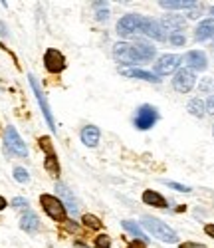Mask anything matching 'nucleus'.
Instances as JSON below:
<instances>
[{
	"label": "nucleus",
	"instance_id": "18",
	"mask_svg": "<svg viewBox=\"0 0 214 248\" xmlns=\"http://www.w3.org/2000/svg\"><path fill=\"white\" fill-rule=\"evenodd\" d=\"M210 36H214V18H206V20H200V24L197 26V32H195V38L199 42H204Z\"/></svg>",
	"mask_w": 214,
	"mask_h": 248
},
{
	"label": "nucleus",
	"instance_id": "4",
	"mask_svg": "<svg viewBox=\"0 0 214 248\" xmlns=\"http://www.w3.org/2000/svg\"><path fill=\"white\" fill-rule=\"evenodd\" d=\"M4 145L6 149L12 153V155H18V157H28V147H26V143L22 141V137L18 135V131L8 125L6 131H4Z\"/></svg>",
	"mask_w": 214,
	"mask_h": 248
},
{
	"label": "nucleus",
	"instance_id": "16",
	"mask_svg": "<svg viewBox=\"0 0 214 248\" xmlns=\"http://www.w3.org/2000/svg\"><path fill=\"white\" fill-rule=\"evenodd\" d=\"M81 143L85 147H97V143H99V137H101V131H99V127H95V125H85L83 129H81Z\"/></svg>",
	"mask_w": 214,
	"mask_h": 248
},
{
	"label": "nucleus",
	"instance_id": "27",
	"mask_svg": "<svg viewBox=\"0 0 214 248\" xmlns=\"http://www.w3.org/2000/svg\"><path fill=\"white\" fill-rule=\"evenodd\" d=\"M95 248H111V240H109V236H105V234L97 236V238H95Z\"/></svg>",
	"mask_w": 214,
	"mask_h": 248
},
{
	"label": "nucleus",
	"instance_id": "10",
	"mask_svg": "<svg viewBox=\"0 0 214 248\" xmlns=\"http://www.w3.org/2000/svg\"><path fill=\"white\" fill-rule=\"evenodd\" d=\"M44 68L52 74H60V72H63V68H66V58H63V54L60 50L50 48L44 54Z\"/></svg>",
	"mask_w": 214,
	"mask_h": 248
},
{
	"label": "nucleus",
	"instance_id": "32",
	"mask_svg": "<svg viewBox=\"0 0 214 248\" xmlns=\"http://www.w3.org/2000/svg\"><path fill=\"white\" fill-rule=\"evenodd\" d=\"M204 109H206V113L214 115V95H210V97L204 101Z\"/></svg>",
	"mask_w": 214,
	"mask_h": 248
},
{
	"label": "nucleus",
	"instance_id": "15",
	"mask_svg": "<svg viewBox=\"0 0 214 248\" xmlns=\"http://www.w3.org/2000/svg\"><path fill=\"white\" fill-rule=\"evenodd\" d=\"M186 26V20L183 16H177V14H168L163 18V22H161V28L163 30H168L170 34H175V32H181L183 28Z\"/></svg>",
	"mask_w": 214,
	"mask_h": 248
},
{
	"label": "nucleus",
	"instance_id": "22",
	"mask_svg": "<svg viewBox=\"0 0 214 248\" xmlns=\"http://www.w3.org/2000/svg\"><path fill=\"white\" fill-rule=\"evenodd\" d=\"M121 226L127 231V232H131V234H135L139 240H143V242H147L149 238H147V234L141 231V226L137 224V222H133V220H121Z\"/></svg>",
	"mask_w": 214,
	"mask_h": 248
},
{
	"label": "nucleus",
	"instance_id": "23",
	"mask_svg": "<svg viewBox=\"0 0 214 248\" xmlns=\"http://www.w3.org/2000/svg\"><path fill=\"white\" fill-rule=\"evenodd\" d=\"M44 165H46V171H48L52 177H58V175H60V165H58V157H56V153L46 155Z\"/></svg>",
	"mask_w": 214,
	"mask_h": 248
},
{
	"label": "nucleus",
	"instance_id": "35",
	"mask_svg": "<svg viewBox=\"0 0 214 248\" xmlns=\"http://www.w3.org/2000/svg\"><path fill=\"white\" fill-rule=\"evenodd\" d=\"M127 248H147V242H143V240H133V242L127 244Z\"/></svg>",
	"mask_w": 214,
	"mask_h": 248
},
{
	"label": "nucleus",
	"instance_id": "19",
	"mask_svg": "<svg viewBox=\"0 0 214 248\" xmlns=\"http://www.w3.org/2000/svg\"><path fill=\"white\" fill-rule=\"evenodd\" d=\"M143 202H145V204H151V206H159V209H167V206H168L167 199H165L161 193L151 191V189L143 193Z\"/></svg>",
	"mask_w": 214,
	"mask_h": 248
},
{
	"label": "nucleus",
	"instance_id": "8",
	"mask_svg": "<svg viewBox=\"0 0 214 248\" xmlns=\"http://www.w3.org/2000/svg\"><path fill=\"white\" fill-rule=\"evenodd\" d=\"M28 79H30V86H32V90H34V95H36V99H38V103H40V108H42V111H44V117H46V121H48V125H50V129L54 131V129H56V123H54L52 109H50V106H48V99H46L44 92H42L38 79H36L32 74L28 76Z\"/></svg>",
	"mask_w": 214,
	"mask_h": 248
},
{
	"label": "nucleus",
	"instance_id": "34",
	"mask_svg": "<svg viewBox=\"0 0 214 248\" xmlns=\"http://www.w3.org/2000/svg\"><path fill=\"white\" fill-rule=\"evenodd\" d=\"M181 248H206V246L200 244V242H183Z\"/></svg>",
	"mask_w": 214,
	"mask_h": 248
},
{
	"label": "nucleus",
	"instance_id": "40",
	"mask_svg": "<svg viewBox=\"0 0 214 248\" xmlns=\"http://www.w3.org/2000/svg\"><path fill=\"white\" fill-rule=\"evenodd\" d=\"M210 14H212V16H214V6H212V8H210Z\"/></svg>",
	"mask_w": 214,
	"mask_h": 248
},
{
	"label": "nucleus",
	"instance_id": "24",
	"mask_svg": "<svg viewBox=\"0 0 214 248\" xmlns=\"http://www.w3.org/2000/svg\"><path fill=\"white\" fill-rule=\"evenodd\" d=\"M81 220H83V224L88 226V229H92V231H99L101 226H103V224H101V220H99L95 215H83V218H81Z\"/></svg>",
	"mask_w": 214,
	"mask_h": 248
},
{
	"label": "nucleus",
	"instance_id": "1",
	"mask_svg": "<svg viewBox=\"0 0 214 248\" xmlns=\"http://www.w3.org/2000/svg\"><path fill=\"white\" fill-rule=\"evenodd\" d=\"M155 52L157 50L153 48V44L145 42V40H137L135 44L117 42L113 46V58L125 66H137V64H145V62H151L155 58Z\"/></svg>",
	"mask_w": 214,
	"mask_h": 248
},
{
	"label": "nucleus",
	"instance_id": "29",
	"mask_svg": "<svg viewBox=\"0 0 214 248\" xmlns=\"http://www.w3.org/2000/svg\"><path fill=\"white\" fill-rule=\"evenodd\" d=\"M167 185L170 189L179 191V193H190V187H186V185H179V183H173V181H167Z\"/></svg>",
	"mask_w": 214,
	"mask_h": 248
},
{
	"label": "nucleus",
	"instance_id": "13",
	"mask_svg": "<svg viewBox=\"0 0 214 248\" xmlns=\"http://www.w3.org/2000/svg\"><path fill=\"white\" fill-rule=\"evenodd\" d=\"M184 62H186L188 70H192V72H202V70H206V66H208V60H206L204 52H199V50L188 52L186 58H184Z\"/></svg>",
	"mask_w": 214,
	"mask_h": 248
},
{
	"label": "nucleus",
	"instance_id": "36",
	"mask_svg": "<svg viewBox=\"0 0 214 248\" xmlns=\"http://www.w3.org/2000/svg\"><path fill=\"white\" fill-rule=\"evenodd\" d=\"M204 232H206L210 238H214V224H206V226H204Z\"/></svg>",
	"mask_w": 214,
	"mask_h": 248
},
{
	"label": "nucleus",
	"instance_id": "25",
	"mask_svg": "<svg viewBox=\"0 0 214 248\" xmlns=\"http://www.w3.org/2000/svg\"><path fill=\"white\" fill-rule=\"evenodd\" d=\"M14 179H16L18 183L24 185V183L30 181V175H28V171H26L24 167H16V169H14Z\"/></svg>",
	"mask_w": 214,
	"mask_h": 248
},
{
	"label": "nucleus",
	"instance_id": "33",
	"mask_svg": "<svg viewBox=\"0 0 214 248\" xmlns=\"http://www.w3.org/2000/svg\"><path fill=\"white\" fill-rule=\"evenodd\" d=\"M107 18H109V10H107V8L97 10V20H99V22H105Z\"/></svg>",
	"mask_w": 214,
	"mask_h": 248
},
{
	"label": "nucleus",
	"instance_id": "3",
	"mask_svg": "<svg viewBox=\"0 0 214 248\" xmlns=\"http://www.w3.org/2000/svg\"><path fill=\"white\" fill-rule=\"evenodd\" d=\"M40 204H42V209L46 211V215L54 220H66V206H63V202L54 197V195H42L40 197Z\"/></svg>",
	"mask_w": 214,
	"mask_h": 248
},
{
	"label": "nucleus",
	"instance_id": "38",
	"mask_svg": "<svg viewBox=\"0 0 214 248\" xmlns=\"http://www.w3.org/2000/svg\"><path fill=\"white\" fill-rule=\"evenodd\" d=\"M6 204H8V202H6V199H4L2 195H0V211H4V209H6Z\"/></svg>",
	"mask_w": 214,
	"mask_h": 248
},
{
	"label": "nucleus",
	"instance_id": "6",
	"mask_svg": "<svg viewBox=\"0 0 214 248\" xmlns=\"http://www.w3.org/2000/svg\"><path fill=\"white\" fill-rule=\"evenodd\" d=\"M181 62H183V56H179V54H165V56H161V58L155 62L153 74L159 76V78L168 76V74H173V72L181 66Z\"/></svg>",
	"mask_w": 214,
	"mask_h": 248
},
{
	"label": "nucleus",
	"instance_id": "26",
	"mask_svg": "<svg viewBox=\"0 0 214 248\" xmlns=\"http://www.w3.org/2000/svg\"><path fill=\"white\" fill-rule=\"evenodd\" d=\"M168 42L173 44V46H184L186 38H184L183 32H175V34H170V36H168Z\"/></svg>",
	"mask_w": 214,
	"mask_h": 248
},
{
	"label": "nucleus",
	"instance_id": "12",
	"mask_svg": "<svg viewBox=\"0 0 214 248\" xmlns=\"http://www.w3.org/2000/svg\"><path fill=\"white\" fill-rule=\"evenodd\" d=\"M56 193L60 195L58 199L61 202H66V204H63V206H66V211L72 213V215H77V202H76L72 191L66 187V185H63V183H56Z\"/></svg>",
	"mask_w": 214,
	"mask_h": 248
},
{
	"label": "nucleus",
	"instance_id": "11",
	"mask_svg": "<svg viewBox=\"0 0 214 248\" xmlns=\"http://www.w3.org/2000/svg\"><path fill=\"white\" fill-rule=\"evenodd\" d=\"M139 22H141V16L139 14H125L119 22H117V34L127 38V36H131L137 32L139 28Z\"/></svg>",
	"mask_w": 214,
	"mask_h": 248
},
{
	"label": "nucleus",
	"instance_id": "7",
	"mask_svg": "<svg viewBox=\"0 0 214 248\" xmlns=\"http://www.w3.org/2000/svg\"><path fill=\"white\" fill-rule=\"evenodd\" d=\"M195 86H197L195 72L188 70V68H181V70L175 74V78H173V88H175V92H179V93H188Z\"/></svg>",
	"mask_w": 214,
	"mask_h": 248
},
{
	"label": "nucleus",
	"instance_id": "20",
	"mask_svg": "<svg viewBox=\"0 0 214 248\" xmlns=\"http://www.w3.org/2000/svg\"><path fill=\"white\" fill-rule=\"evenodd\" d=\"M38 226H40V220H38V217L32 213V211H26L24 213V217H22V220H20V229H22L24 232H36L38 231Z\"/></svg>",
	"mask_w": 214,
	"mask_h": 248
},
{
	"label": "nucleus",
	"instance_id": "39",
	"mask_svg": "<svg viewBox=\"0 0 214 248\" xmlns=\"http://www.w3.org/2000/svg\"><path fill=\"white\" fill-rule=\"evenodd\" d=\"M76 248H90V246H85V244H81V242H76Z\"/></svg>",
	"mask_w": 214,
	"mask_h": 248
},
{
	"label": "nucleus",
	"instance_id": "2",
	"mask_svg": "<svg viewBox=\"0 0 214 248\" xmlns=\"http://www.w3.org/2000/svg\"><path fill=\"white\" fill-rule=\"evenodd\" d=\"M141 224L149 231V234H153L155 238H159L161 242H179V234L170 229L168 224H165L161 218H155V217H143L141 218Z\"/></svg>",
	"mask_w": 214,
	"mask_h": 248
},
{
	"label": "nucleus",
	"instance_id": "28",
	"mask_svg": "<svg viewBox=\"0 0 214 248\" xmlns=\"http://www.w3.org/2000/svg\"><path fill=\"white\" fill-rule=\"evenodd\" d=\"M199 88H200V92H212L214 90V79L212 78H204Z\"/></svg>",
	"mask_w": 214,
	"mask_h": 248
},
{
	"label": "nucleus",
	"instance_id": "17",
	"mask_svg": "<svg viewBox=\"0 0 214 248\" xmlns=\"http://www.w3.org/2000/svg\"><path fill=\"white\" fill-rule=\"evenodd\" d=\"M159 6L167 10H195L199 8V2L195 0H161Z\"/></svg>",
	"mask_w": 214,
	"mask_h": 248
},
{
	"label": "nucleus",
	"instance_id": "9",
	"mask_svg": "<svg viewBox=\"0 0 214 248\" xmlns=\"http://www.w3.org/2000/svg\"><path fill=\"white\" fill-rule=\"evenodd\" d=\"M137 32H141V34H145L149 38H155L157 42H165V40H167L165 38V30L161 28V22H157V20H153V18L141 16V22H139Z\"/></svg>",
	"mask_w": 214,
	"mask_h": 248
},
{
	"label": "nucleus",
	"instance_id": "5",
	"mask_svg": "<svg viewBox=\"0 0 214 248\" xmlns=\"http://www.w3.org/2000/svg\"><path fill=\"white\" fill-rule=\"evenodd\" d=\"M157 121H159V111H157V108H153V106H141V108L137 109L135 127H137L139 131L151 129Z\"/></svg>",
	"mask_w": 214,
	"mask_h": 248
},
{
	"label": "nucleus",
	"instance_id": "21",
	"mask_svg": "<svg viewBox=\"0 0 214 248\" xmlns=\"http://www.w3.org/2000/svg\"><path fill=\"white\" fill-rule=\"evenodd\" d=\"M186 109H188L190 115H195V117H202V115L206 113V109H204V101H202L200 97H192V99L188 101Z\"/></svg>",
	"mask_w": 214,
	"mask_h": 248
},
{
	"label": "nucleus",
	"instance_id": "31",
	"mask_svg": "<svg viewBox=\"0 0 214 248\" xmlns=\"http://www.w3.org/2000/svg\"><path fill=\"white\" fill-rule=\"evenodd\" d=\"M12 206H14V209H20V206H22V209H28V201L22 199V197H16L12 201Z\"/></svg>",
	"mask_w": 214,
	"mask_h": 248
},
{
	"label": "nucleus",
	"instance_id": "37",
	"mask_svg": "<svg viewBox=\"0 0 214 248\" xmlns=\"http://www.w3.org/2000/svg\"><path fill=\"white\" fill-rule=\"evenodd\" d=\"M66 226H68V231H77V224L74 220H66Z\"/></svg>",
	"mask_w": 214,
	"mask_h": 248
},
{
	"label": "nucleus",
	"instance_id": "30",
	"mask_svg": "<svg viewBox=\"0 0 214 248\" xmlns=\"http://www.w3.org/2000/svg\"><path fill=\"white\" fill-rule=\"evenodd\" d=\"M40 145H42V149L46 151V155L54 153V149H52V145H50V137H42V139H40Z\"/></svg>",
	"mask_w": 214,
	"mask_h": 248
},
{
	"label": "nucleus",
	"instance_id": "14",
	"mask_svg": "<svg viewBox=\"0 0 214 248\" xmlns=\"http://www.w3.org/2000/svg\"><path fill=\"white\" fill-rule=\"evenodd\" d=\"M123 78H139V79H145V81H151V84H161V78L155 76L153 72H147V70H141V68H127L121 72Z\"/></svg>",
	"mask_w": 214,
	"mask_h": 248
}]
</instances>
